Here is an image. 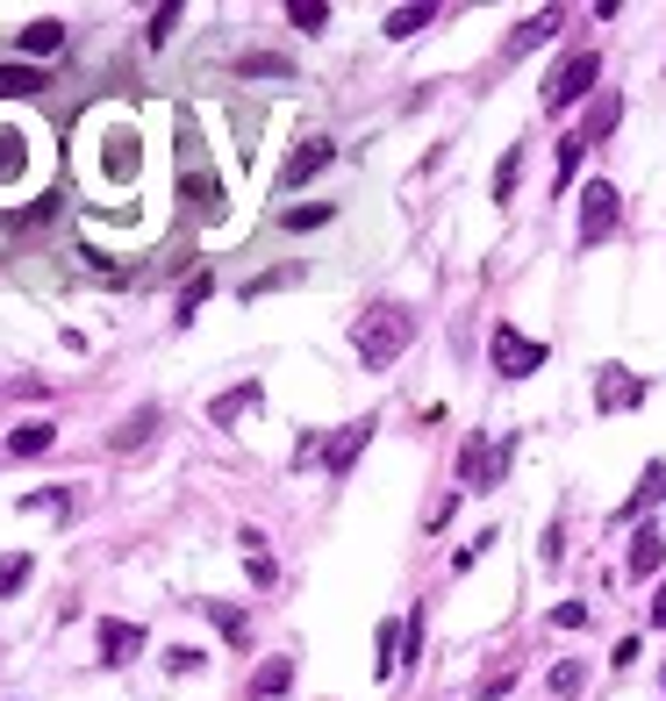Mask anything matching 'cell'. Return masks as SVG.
<instances>
[{
	"instance_id": "obj_1",
	"label": "cell",
	"mask_w": 666,
	"mask_h": 701,
	"mask_svg": "<svg viewBox=\"0 0 666 701\" xmlns=\"http://www.w3.org/2000/svg\"><path fill=\"white\" fill-rule=\"evenodd\" d=\"M409 337H416V315L409 309H366L359 323H351V351H359V365L366 373H387L402 351H409Z\"/></svg>"
},
{
	"instance_id": "obj_2",
	"label": "cell",
	"mask_w": 666,
	"mask_h": 701,
	"mask_svg": "<svg viewBox=\"0 0 666 701\" xmlns=\"http://www.w3.org/2000/svg\"><path fill=\"white\" fill-rule=\"evenodd\" d=\"M488 359H495L502 379H530V373H545L552 351H545L538 337H523L516 323H495V329H488Z\"/></svg>"
},
{
	"instance_id": "obj_3",
	"label": "cell",
	"mask_w": 666,
	"mask_h": 701,
	"mask_svg": "<svg viewBox=\"0 0 666 701\" xmlns=\"http://www.w3.org/2000/svg\"><path fill=\"white\" fill-rule=\"evenodd\" d=\"M595 79H602V58H595V51H566V65L545 79V108L588 101V93H595Z\"/></svg>"
},
{
	"instance_id": "obj_4",
	"label": "cell",
	"mask_w": 666,
	"mask_h": 701,
	"mask_svg": "<svg viewBox=\"0 0 666 701\" xmlns=\"http://www.w3.org/2000/svg\"><path fill=\"white\" fill-rule=\"evenodd\" d=\"M616 223H624V193H616L609 179H588V193H581V243L595 251Z\"/></svg>"
},
{
	"instance_id": "obj_5",
	"label": "cell",
	"mask_w": 666,
	"mask_h": 701,
	"mask_svg": "<svg viewBox=\"0 0 666 701\" xmlns=\"http://www.w3.org/2000/svg\"><path fill=\"white\" fill-rule=\"evenodd\" d=\"M638 401H645V379H638L631 365H602L595 373V409L602 415H631Z\"/></svg>"
},
{
	"instance_id": "obj_6",
	"label": "cell",
	"mask_w": 666,
	"mask_h": 701,
	"mask_svg": "<svg viewBox=\"0 0 666 701\" xmlns=\"http://www.w3.org/2000/svg\"><path fill=\"white\" fill-rule=\"evenodd\" d=\"M502 465H509V451H495L488 445V437H466V451H459V479H466V495H488V487H495L502 479Z\"/></svg>"
},
{
	"instance_id": "obj_7",
	"label": "cell",
	"mask_w": 666,
	"mask_h": 701,
	"mask_svg": "<svg viewBox=\"0 0 666 701\" xmlns=\"http://www.w3.org/2000/svg\"><path fill=\"white\" fill-rule=\"evenodd\" d=\"M373 429H380L373 415H359V423H344L337 437L323 445V473H330V479H344V473H351V465H359V451L373 445Z\"/></svg>"
},
{
	"instance_id": "obj_8",
	"label": "cell",
	"mask_w": 666,
	"mask_h": 701,
	"mask_svg": "<svg viewBox=\"0 0 666 701\" xmlns=\"http://www.w3.org/2000/svg\"><path fill=\"white\" fill-rule=\"evenodd\" d=\"M330 158H337V143H330V137H301V143L287 151V165H280V193L308 187V179H316V172H323Z\"/></svg>"
},
{
	"instance_id": "obj_9",
	"label": "cell",
	"mask_w": 666,
	"mask_h": 701,
	"mask_svg": "<svg viewBox=\"0 0 666 701\" xmlns=\"http://www.w3.org/2000/svg\"><path fill=\"white\" fill-rule=\"evenodd\" d=\"M94 644H101V666H130L144 651V623H122V616H101V630H94Z\"/></svg>"
},
{
	"instance_id": "obj_10",
	"label": "cell",
	"mask_w": 666,
	"mask_h": 701,
	"mask_svg": "<svg viewBox=\"0 0 666 701\" xmlns=\"http://www.w3.org/2000/svg\"><path fill=\"white\" fill-rule=\"evenodd\" d=\"M666 501V459H652L645 473H638V487H631V501H616V523H645L652 509Z\"/></svg>"
},
{
	"instance_id": "obj_11",
	"label": "cell",
	"mask_w": 666,
	"mask_h": 701,
	"mask_svg": "<svg viewBox=\"0 0 666 701\" xmlns=\"http://www.w3.org/2000/svg\"><path fill=\"white\" fill-rule=\"evenodd\" d=\"M258 401H266V387H258V379H237L230 393H215V401H208V423L230 429V423H244V415H251Z\"/></svg>"
},
{
	"instance_id": "obj_12",
	"label": "cell",
	"mask_w": 666,
	"mask_h": 701,
	"mask_svg": "<svg viewBox=\"0 0 666 701\" xmlns=\"http://www.w3.org/2000/svg\"><path fill=\"white\" fill-rule=\"evenodd\" d=\"M624 565H631V580H652V573L666 565V530H659V523H638L631 559H624Z\"/></svg>"
},
{
	"instance_id": "obj_13",
	"label": "cell",
	"mask_w": 666,
	"mask_h": 701,
	"mask_svg": "<svg viewBox=\"0 0 666 701\" xmlns=\"http://www.w3.org/2000/svg\"><path fill=\"white\" fill-rule=\"evenodd\" d=\"M158 423H165V415H158V409H137V415H122V423L108 429V451H137V445H151V437H158Z\"/></svg>"
},
{
	"instance_id": "obj_14",
	"label": "cell",
	"mask_w": 666,
	"mask_h": 701,
	"mask_svg": "<svg viewBox=\"0 0 666 701\" xmlns=\"http://www.w3.org/2000/svg\"><path fill=\"white\" fill-rule=\"evenodd\" d=\"M552 36H559V8H538V15H523V22H516V36H509V58L538 51V43H552Z\"/></svg>"
},
{
	"instance_id": "obj_15",
	"label": "cell",
	"mask_w": 666,
	"mask_h": 701,
	"mask_svg": "<svg viewBox=\"0 0 666 701\" xmlns=\"http://www.w3.org/2000/svg\"><path fill=\"white\" fill-rule=\"evenodd\" d=\"M616 122H624V93H595V101H588V122L574 129V137H581V143H602Z\"/></svg>"
},
{
	"instance_id": "obj_16",
	"label": "cell",
	"mask_w": 666,
	"mask_h": 701,
	"mask_svg": "<svg viewBox=\"0 0 666 701\" xmlns=\"http://www.w3.org/2000/svg\"><path fill=\"white\" fill-rule=\"evenodd\" d=\"M180 201H187L194 215H222V187L208 179L201 165H187V172H180Z\"/></svg>"
},
{
	"instance_id": "obj_17",
	"label": "cell",
	"mask_w": 666,
	"mask_h": 701,
	"mask_svg": "<svg viewBox=\"0 0 666 701\" xmlns=\"http://www.w3.org/2000/svg\"><path fill=\"white\" fill-rule=\"evenodd\" d=\"M44 86H51L44 65H0V101H29V93H44Z\"/></svg>"
},
{
	"instance_id": "obj_18",
	"label": "cell",
	"mask_w": 666,
	"mask_h": 701,
	"mask_svg": "<svg viewBox=\"0 0 666 701\" xmlns=\"http://www.w3.org/2000/svg\"><path fill=\"white\" fill-rule=\"evenodd\" d=\"M58 43H65V22H29V29H15V51H29V58H51Z\"/></svg>"
},
{
	"instance_id": "obj_19",
	"label": "cell",
	"mask_w": 666,
	"mask_h": 701,
	"mask_svg": "<svg viewBox=\"0 0 666 701\" xmlns=\"http://www.w3.org/2000/svg\"><path fill=\"white\" fill-rule=\"evenodd\" d=\"M51 445H58L51 423H15V429H8V451H15V459H44Z\"/></svg>"
},
{
	"instance_id": "obj_20",
	"label": "cell",
	"mask_w": 666,
	"mask_h": 701,
	"mask_svg": "<svg viewBox=\"0 0 666 701\" xmlns=\"http://www.w3.org/2000/svg\"><path fill=\"white\" fill-rule=\"evenodd\" d=\"M237 544H244V573H251V587H273V580H280V565L266 559V537H258V530H244Z\"/></svg>"
},
{
	"instance_id": "obj_21",
	"label": "cell",
	"mask_w": 666,
	"mask_h": 701,
	"mask_svg": "<svg viewBox=\"0 0 666 701\" xmlns=\"http://www.w3.org/2000/svg\"><path fill=\"white\" fill-rule=\"evenodd\" d=\"M287 687H294V659H266V666L251 673V694H258V701H273V694H287Z\"/></svg>"
},
{
	"instance_id": "obj_22",
	"label": "cell",
	"mask_w": 666,
	"mask_h": 701,
	"mask_svg": "<svg viewBox=\"0 0 666 701\" xmlns=\"http://www.w3.org/2000/svg\"><path fill=\"white\" fill-rule=\"evenodd\" d=\"M545 687H552V701H574L588 687V666H581V659H559V666L545 673Z\"/></svg>"
},
{
	"instance_id": "obj_23",
	"label": "cell",
	"mask_w": 666,
	"mask_h": 701,
	"mask_svg": "<svg viewBox=\"0 0 666 701\" xmlns=\"http://www.w3.org/2000/svg\"><path fill=\"white\" fill-rule=\"evenodd\" d=\"M29 573H36L29 551H8V559H0V601H15L22 587H29Z\"/></svg>"
},
{
	"instance_id": "obj_24",
	"label": "cell",
	"mask_w": 666,
	"mask_h": 701,
	"mask_svg": "<svg viewBox=\"0 0 666 701\" xmlns=\"http://www.w3.org/2000/svg\"><path fill=\"white\" fill-rule=\"evenodd\" d=\"M208 616H215V630L230 637V644H251V623H244V609H230V601H201Z\"/></svg>"
},
{
	"instance_id": "obj_25",
	"label": "cell",
	"mask_w": 666,
	"mask_h": 701,
	"mask_svg": "<svg viewBox=\"0 0 666 701\" xmlns=\"http://www.w3.org/2000/svg\"><path fill=\"white\" fill-rule=\"evenodd\" d=\"M22 165H29V137H22V129H0V179H22Z\"/></svg>"
},
{
	"instance_id": "obj_26",
	"label": "cell",
	"mask_w": 666,
	"mask_h": 701,
	"mask_svg": "<svg viewBox=\"0 0 666 701\" xmlns=\"http://www.w3.org/2000/svg\"><path fill=\"white\" fill-rule=\"evenodd\" d=\"M130 172H137V137L115 129V137H108V179H130Z\"/></svg>"
},
{
	"instance_id": "obj_27",
	"label": "cell",
	"mask_w": 666,
	"mask_h": 701,
	"mask_svg": "<svg viewBox=\"0 0 666 701\" xmlns=\"http://www.w3.org/2000/svg\"><path fill=\"white\" fill-rule=\"evenodd\" d=\"M430 22H437V8H394L387 22H380V29L394 36V43H402V36H416V29H430Z\"/></svg>"
},
{
	"instance_id": "obj_28",
	"label": "cell",
	"mask_w": 666,
	"mask_h": 701,
	"mask_svg": "<svg viewBox=\"0 0 666 701\" xmlns=\"http://www.w3.org/2000/svg\"><path fill=\"white\" fill-rule=\"evenodd\" d=\"M208 293H215V273H194L187 287H180V315H172V323H194V315H201V301Z\"/></svg>"
},
{
	"instance_id": "obj_29",
	"label": "cell",
	"mask_w": 666,
	"mask_h": 701,
	"mask_svg": "<svg viewBox=\"0 0 666 701\" xmlns=\"http://www.w3.org/2000/svg\"><path fill=\"white\" fill-rule=\"evenodd\" d=\"M287 22H294V29H308V36H323L330 29V8H323V0H287Z\"/></svg>"
},
{
	"instance_id": "obj_30",
	"label": "cell",
	"mask_w": 666,
	"mask_h": 701,
	"mask_svg": "<svg viewBox=\"0 0 666 701\" xmlns=\"http://www.w3.org/2000/svg\"><path fill=\"white\" fill-rule=\"evenodd\" d=\"M237 72H244V79H294V65H287V58H273V51H251Z\"/></svg>"
},
{
	"instance_id": "obj_31",
	"label": "cell",
	"mask_w": 666,
	"mask_h": 701,
	"mask_svg": "<svg viewBox=\"0 0 666 701\" xmlns=\"http://www.w3.org/2000/svg\"><path fill=\"white\" fill-rule=\"evenodd\" d=\"M516 172H523V143H509V151H502V165H495V201H509V193H516Z\"/></svg>"
},
{
	"instance_id": "obj_32",
	"label": "cell",
	"mask_w": 666,
	"mask_h": 701,
	"mask_svg": "<svg viewBox=\"0 0 666 701\" xmlns=\"http://www.w3.org/2000/svg\"><path fill=\"white\" fill-rule=\"evenodd\" d=\"M581 151H588L581 137H566V143H559V179H552V187H566V179H574V172H581Z\"/></svg>"
},
{
	"instance_id": "obj_33",
	"label": "cell",
	"mask_w": 666,
	"mask_h": 701,
	"mask_svg": "<svg viewBox=\"0 0 666 701\" xmlns=\"http://www.w3.org/2000/svg\"><path fill=\"white\" fill-rule=\"evenodd\" d=\"M172 29H180V0H165V8H158V15H151V29H144V36H151V43H165Z\"/></svg>"
},
{
	"instance_id": "obj_34",
	"label": "cell",
	"mask_w": 666,
	"mask_h": 701,
	"mask_svg": "<svg viewBox=\"0 0 666 701\" xmlns=\"http://www.w3.org/2000/svg\"><path fill=\"white\" fill-rule=\"evenodd\" d=\"M538 559H545V565L566 559V530H559V523H545V537H538Z\"/></svg>"
},
{
	"instance_id": "obj_35",
	"label": "cell",
	"mask_w": 666,
	"mask_h": 701,
	"mask_svg": "<svg viewBox=\"0 0 666 701\" xmlns=\"http://www.w3.org/2000/svg\"><path fill=\"white\" fill-rule=\"evenodd\" d=\"M330 223V201L323 208H287V229H323Z\"/></svg>"
},
{
	"instance_id": "obj_36",
	"label": "cell",
	"mask_w": 666,
	"mask_h": 701,
	"mask_svg": "<svg viewBox=\"0 0 666 701\" xmlns=\"http://www.w3.org/2000/svg\"><path fill=\"white\" fill-rule=\"evenodd\" d=\"M194 666H201V651H194V644H172L165 651V673H194Z\"/></svg>"
},
{
	"instance_id": "obj_37",
	"label": "cell",
	"mask_w": 666,
	"mask_h": 701,
	"mask_svg": "<svg viewBox=\"0 0 666 701\" xmlns=\"http://www.w3.org/2000/svg\"><path fill=\"white\" fill-rule=\"evenodd\" d=\"M488 544H495V530H480L473 544H459V559H452V565H459V573H466V565H473V559H488Z\"/></svg>"
},
{
	"instance_id": "obj_38",
	"label": "cell",
	"mask_w": 666,
	"mask_h": 701,
	"mask_svg": "<svg viewBox=\"0 0 666 701\" xmlns=\"http://www.w3.org/2000/svg\"><path fill=\"white\" fill-rule=\"evenodd\" d=\"M645 616H652V630H666V580H659V594H652V609H645Z\"/></svg>"
}]
</instances>
